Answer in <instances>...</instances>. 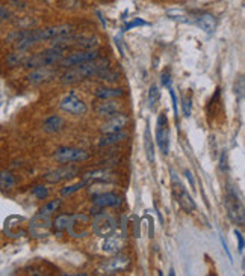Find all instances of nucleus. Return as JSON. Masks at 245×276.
<instances>
[{
    "label": "nucleus",
    "instance_id": "f257e3e1",
    "mask_svg": "<svg viewBox=\"0 0 245 276\" xmlns=\"http://www.w3.org/2000/svg\"><path fill=\"white\" fill-rule=\"evenodd\" d=\"M109 66H111L109 58H102V56L94 61L85 62V64L70 66V68H67V71L61 76V83L62 85H74L85 79L97 77L99 73H102Z\"/></svg>",
    "mask_w": 245,
    "mask_h": 276
},
{
    "label": "nucleus",
    "instance_id": "f03ea898",
    "mask_svg": "<svg viewBox=\"0 0 245 276\" xmlns=\"http://www.w3.org/2000/svg\"><path fill=\"white\" fill-rule=\"evenodd\" d=\"M65 51L59 50V49H54L50 47L44 51H39L35 54H27L23 66L24 68H29V70H35V68H41V66H53V65H58L59 61L64 58Z\"/></svg>",
    "mask_w": 245,
    "mask_h": 276
},
{
    "label": "nucleus",
    "instance_id": "7ed1b4c3",
    "mask_svg": "<svg viewBox=\"0 0 245 276\" xmlns=\"http://www.w3.org/2000/svg\"><path fill=\"white\" fill-rule=\"evenodd\" d=\"M117 220L114 219V216H111L109 213L105 211H99L94 214L92 219V232L95 236H99L102 239L112 236L114 232H117Z\"/></svg>",
    "mask_w": 245,
    "mask_h": 276
},
{
    "label": "nucleus",
    "instance_id": "20e7f679",
    "mask_svg": "<svg viewBox=\"0 0 245 276\" xmlns=\"http://www.w3.org/2000/svg\"><path fill=\"white\" fill-rule=\"evenodd\" d=\"M226 210H227V214H228V219L231 220L233 224L242 227L244 225V207H242V202L238 196V193L228 187L227 189V193H226Z\"/></svg>",
    "mask_w": 245,
    "mask_h": 276
},
{
    "label": "nucleus",
    "instance_id": "39448f33",
    "mask_svg": "<svg viewBox=\"0 0 245 276\" xmlns=\"http://www.w3.org/2000/svg\"><path fill=\"white\" fill-rule=\"evenodd\" d=\"M100 50L99 49H94V50H76L71 51L70 54H64V58L59 61V66L62 68H70V66H76L80 64H85L89 61H94L100 58Z\"/></svg>",
    "mask_w": 245,
    "mask_h": 276
},
{
    "label": "nucleus",
    "instance_id": "423d86ee",
    "mask_svg": "<svg viewBox=\"0 0 245 276\" xmlns=\"http://www.w3.org/2000/svg\"><path fill=\"white\" fill-rule=\"evenodd\" d=\"M91 156L84 148H74V146H62L58 148L53 153V159L58 163L67 164V163H76V162H85Z\"/></svg>",
    "mask_w": 245,
    "mask_h": 276
},
{
    "label": "nucleus",
    "instance_id": "0eeeda50",
    "mask_svg": "<svg viewBox=\"0 0 245 276\" xmlns=\"http://www.w3.org/2000/svg\"><path fill=\"white\" fill-rule=\"evenodd\" d=\"M156 142L163 156L170 154V129H168V118L165 114H160L156 122Z\"/></svg>",
    "mask_w": 245,
    "mask_h": 276
},
{
    "label": "nucleus",
    "instance_id": "6e6552de",
    "mask_svg": "<svg viewBox=\"0 0 245 276\" xmlns=\"http://www.w3.org/2000/svg\"><path fill=\"white\" fill-rule=\"evenodd\" d=\"M171 181H173L175 198H177V202H179V205H180V209H183L186 213H192L197 209V205H195L192 196L189 195V193L186 192V189L183 187V184L179 181V178L175 177L174 169H171Z\"/></svg>",
    "mask_w": 245,
    "mask_h": 276
},
{
    "label": "nucleus",
    "instance_id": "1a4fd4ad",
    "mask_svg": "<svg viewBox=\"0 0 245 276\" xmlns=\"http://www.w3.org/2000/svg\"><path fill=\"white\" fill-rule=\"evenodd\" d=\"M88 225H89V216L82 214V213L73 214L70 216L65 231L68 232V236H71L73 239H82L88 234Z\"/></svg>",
    "mask_w": 245,
    "mask_h": 276
},
{
    "label": "nucleus",
    "instance_id": "9d476101",
    "mask_svg": "<svg viewBox=\"0 0 245 276\" xmlns=\"http://www.w3.org/2000/svg\"><path fill=\"white\" fill-rule=\"evenodd\" d=\"M59 107L64 110V112L71 114V115H76V116L85 115L87 110H88L85 101L82 100V98H79V97L76 95V92H73V91L68 94V95H65L64 98L61 100Z\"/></svg>",
    "mask_w": 245,
    "mask_h": 276
},
{
    "label": "nucleus",
    "instance_id": "9b49d317",
    "mask_svg": "<svg viewBox=\"0 0 245 276\" xmlns=\"http://www.w3.org/2000/svg\"><path fill=\"white\" fill-rule=\"evenodd\" d=\"M122 204V199L118 193L115 192H103L100 195H97L92 201V207H91V214H95L102 211L106 207H120Z\"/></svg>",
    "mask_w": 245,
    "mask_h": 276
},
{
    "label": "nucleus",
    "instance_id": "f8f14e48",
    "mask_svg": "<svg viewBox=\"0 0 245 276\" xmlns=\"http://www.w3.org/2000/svg\"><path fill=\"white\" fill-rule=\"evenodd\" d=\"M79 172V169L73 164H65L62 168H58V169H53L50 172H47L46 175H43V180L46 183H50V184H58L64 180H70V178L76 177Z\"/></svg>",
    "mask_w": 245,
    "mask_h": 276
},
{
    "label": "nucleus",
    "instance_id": "ddd939ff",
    "mask_svg": "<svg viewBox=\"0 0 245 276\" xmlns=\"http://www.w3.org/2000/svg\"><path fill=\"white\" fill-rule=\"evenodd\" d=\"M50 217L47 214H41L38 213L32 220H31V225H29V232H31V236L32 237H46L49 236V232H50Z\"/></svg>",
    "mask_w": 245,
    "mask_h": 276
},
{
    "label": "nucleus",
    "instance_id": "4468645a",
    "mask_svg": "<svg viewBox=\"0 0 245 276\" xmlns=\"http://www.w3.org/2000/svg\"><path fill=\"white\" fill-rule=\"evenodd\" d=\"M129 124V116L122 112L117 114L112 118H107L102 126H100V133H115V131H122Z\"/></svg>",
    "mask_w": 245,
    "mask_h": 276
},
{
    "label": "nucleus",
    "instance_id": "2eb2a0df",
    "mask_svg": "<svg viewBox=\"0 0 245 276\" xmlns=\"http://www.w3.org/2000/svg\"><path fill=\"white\" fill-rule=\"evenodd\" d=\"M130 264V260L124 255H117L115 258H111V260H107L105 261V263L100 266V270L103 273H107V275H111V273H120V272H124L127 270Z\"/></svg>",
    "mask_w": 245,
    "mask_h": 276
},
{
    "label": "nucleus",
    "instance_id": "dca6fc26",
    "mask_svg": "<svg viewBox=\"0 0 245 276\" xmlns=\"http://www.w3.org/2000/svg\"><path fill=\"white\" fill-rule=\"evenodd\" d=\"M54 76H56V73L52 70V66H41V68H35L31 74H27L26 79L31 85L36 86V85L46 83V81L52 80V77H54Z\"/></svg>",
    "mask_w": 245,
    "mask_h": 276
},
{
    "label": "nucleus",
    "instance_id": "f3484780",
    "mask_svg": "<svg viewBox=\"0 0 245 276\" xmlns=\"http://www.w3.org/2000/svg\"><path fill=\"white\" fill-rule=\"evenodd\" d=\"M120 112H121V104L117 103L115 100H102V103L95 106V114L105 119L112 118Z\"/></svg>",
    "mask_w": 245,
    "mask_h": 276
},
{
    "label": "nucleus",
    "instance_id": "a211bd4d",
    "mask_svg": "<svg viewBox=\"0 0 245 276\" xmlns=\"http://www.w3.org/2000/svg\"><path fill=\"white\" fill-rule=\"evenodd\" d=\"M94 95L100 100H115L120 97H124L126 91L122 88H111V86H100L94 91Z\"/></svg>",
    "mask_w": 245,
    "mask_h": 276
},
{
    "label": "nucleus",
    "instance_id": "6ab92c4d",
    "mask_svg": "<svg viewBox=\"0 0 245 276\" xmlns=\"http://www.w3.org/2000/svg\"><path fill=\"white\" fill-rule=\"evenodd\" d=\"M129 137V134L122 130V131H115V133H105L102 134V137L99 139V146H111V145H117L122 141H126Z\"/></svg>",
    "mask_w": 245,
    "mask_h": 276
},
{
    "label": "nucleus",
    "instance_id": "aec40b11",
    "mask_svg": "<svg viewBox=\"0 0 245 276\" xmlns=\"http://www.w3.org/2000/svg\"><path fill=\"white\" fill-rule=\"evenodd\" d=\"M121 247H122V236L120 237L115 232L112 236L105 237V240L102 242V251L106 254H118Z\"/></svg>",
    "mask_w": 245,
    "mask_h": 276
},
{
    "label": "nucleus",
    "instance_id": "412c9836",
    "mask_svg": "<svg viewBox=\"0 0 245 276\" xmlns=\"http://www.w3.org/2000/svg\"><path fill=\"white\" fill-rule=\"evenodd\" d=\"M100 44V38L97 35L94 36H84V35H77L74 44H73V49H77V50H94L97 49Z\"/></svg>",
    "mask_w": 245,
    "mask_h": 276
},
{
    "label": "nucleus",
    "instance_id": "4be33fe9",
    "mask_svg": "<svg viewBox=\"0 0 245 276\" xmlns=\"http://www.w3.org/2000/svg\"><path fill=\"white\" fill-rule=\"evenodd\" d=\"M64 127H65V119L58 115H52V116L46 118L43 122V130L50 134L59 133L61 130H64Z\"/></svg>",
    "mask_w": 245,
    "mask_h": 276
},
{
    "label": "nucleus",
    "instance_id": "5701e85b",
    "mask_svg": "<svg viewBox=\"0 0 245 276\" xmlns=\"http://www.w3.org/2000/svg\"><path fill=\"white\" fill-rule=\"evenodd\" d=\"M194 23L206 33H212L216 27V18L212 16V14H201V16L194 18Z\"/></svg>",
    "mask_w": 245,
    "mask_h": 276
},
{
    "label": "nucleus",
    "instance_id": "b1692460",
    "mask_svg": "<svg viewBox=\"0 0 245 276\" xmlns=\"http://www.w3.org/2000/svg\"><path fill=\"white\" fill-rule=\"evenodd\" d=\"M17 186V178L11 171H0V190L9 192L12 189H16Z\"/></svg>",
    "mask_w": 245,
    "mask_h": 276
},
{
    "label": "nucleus",
    "instance_id": "393cba45",
    "mask_svg": "<svg viewBox=\"0 0 245 276\" xmlns=\"http://www.w3.org/2000/svg\"><path fill=\"white\" fill-rule=\"evenodd\" d=\"M144 148H145V156L147 160L150 163L155 162V145H153V137H152V131H150V126L147 122V127L144 131Z\"/></svg>",
    "mask_w": 245,
    "mask_h": 276
},
{
    "label": "nucleus",
    "instance_id": "a878e982",
    "mask_svg": "<svg viewBox=\"0 0 245 276\" xmlns=\"http://www.w3.org/2000/svg\"><path fill=\"white\" fill-rule=\"evenodd\" d=\"M87 186H89V180L84 177V180H80V181H77V183H74V184H70V186L62 187L61 196H70V195H73L74 192H77V190H80V189H84V187H87Z\"/></svg>",
    "mask_w": 245,
    "mask_h": 276
},
{
    "label": "nucleus",
    "instance_id": "bb28decb",
    "mask_svg": "<svg viewBox=\"0 0 245 276\" xmlns=\"http://www.w3.org/2000/svg\"><path fill=\"white\" fill-rule=\"evenodd\" d=\"M97 79L106 81V83H115V81L120 80V73L117 70H112V68L109 66V68H106V70H103L102 73L97 74Z\"/></svg>",
    "mask_w": 245,
    "mask_h": 276
},
{
    "label": "nucleus",
    "instance_id": "cd10ccee",
    "mask_svg": "<svg viewBox=\"0 0 245 276\" xmlns=\"http://www.w3.org/2000/svg\"><path fill=\"white\" fill-rule=\"evenodd\" d=\"M27 54H24V51H16V53H11L9 56L6 58V64L14 68V66H23L24 64V59H26Z\"/></svg>",
    "mask_w": 245,
    "mask_h": 276
},
{
    "label": "nucleus",
    "instance_id": "c85d7f7f",
    "mask_svg": "<svg viewBox=\"0 0 245 276\" xmlns=\"http://www.w3.org/2000/svg\"><path fill=\"white\" fill-rule=\"evenodd\" d=\"M61 199H53V201H50V202H47V204H44L43 207H41L39 209V213L41 214H47V216H50V214H53L54 211H58L59 210V207H61Z\"/></svg>",
    "mask_w": 245,
    "mask_h": 276
},
{
    "label": "nucleus",
    "instance_id": "c756f323",
    "mask_svg": "<svg viewBox=\"0 0 245 276\" xmlns=\"http://www.w3.org/2000/svg\"><path fill=\"white\" fill-rule=\"evenodd\" d=\"M68 220H70V214H59L56 219L53 220V228L58 234L64 232L67 225H68Z\"/></svg>",
    "mask_w": 245,
    "mask_h": 276
},
{
    "label": "nucleus",
    "instance_id": "7c9ffc66",
    "mask_svg": "<svg viewBox=\"0 0 245 276\" xmlns=\"http://www.w3.org/2000/svg\"><path fill=\"white\" fill-rule=\"evenodd\" d=\"M31 193H32V196H35L36 199L43 201V199H47V196L50 195V190H49V187H46L44 184H36V186L32 187Z\"/></svg>",
    "mask_w": 245,
    "mask_h": 276
},
{
    "label": "nucleus",
    "instance_id": "2f4dec72",
    "mask_svg": "<svg viewBox=\"0 0 245 276\" xmlns=\"http://www.w3.org/2000/svg\"><path fill=\"white\" fill-rule=\"evenodd\" d=\"M159 97H160V91H159V88L156 86V85H153V86H150V91H148V106L150 107H155L156 104H158V101H159Z\"/></svg>",
    "mask_w": 245,
    "mask_h": 276
},
{
    "label": "nucleus",
    "instance_id": "473e14b6",
    "mask_svg": "<svg viewBox=\"0 0 245 276\" xmlns=\"http://www.w3.org/2000/svg\"><path fill=\"white\" fill-rule=\"evenodd\" d=\"M182 110L185 116H191V112H192V101H191V97H185L182 101Z\"/></svg>",
    "mask_w": 245,
    "mask_h": 276
},
{
    "label": "nucleus",
    "instance_id": "72a5a7b5",
    "mask_svg": "<svg viewBox=\"0 0 245 276\" xmlns=\"http://www.w3.org/2000/svg\"><path fill=\"white\" fill-rule=\"evenodd\" d=\"M11 17H12L11 11H9L6 6L0 5V24H2V23H6L8 20H11Z\"/></svg>",
    "mask_w": 245,
    "mask_h": 276
},
{
    "label": "nucleus",
    "instance_id": "f704fd0d",
    "mask_svg": "<svg viewBox=\"0 0 245 276\" xmlns=\"http://www.w3.org/2000/svg\"><path fill=\"white\" fill-rule=\"evenodd\" d=\"M140 26H147V21H144V20H141V18H135V20H132L130 23H127L122 31H132L133 27H140Z\"/></svg>",
    "mask_w": 245,
    "mask_h": 276
},
{
    "label": "nucleus",
    "instance_id": "c9c22d12",
    "mask_svg": "<svg viewBox=\"0 0 245 276\" xmlns=\"http://www.w3.org/2000/svg\"><path fill=\"white\" fill-rule=\"evenodd\" d=\"M168 91H170V95H171V100H173V110H174V116L177 119L179 116V107H177V97H175V92L171 86H168Z\"/></svg>",
    "mask_w": 245,
    "mask_h": 276
},
{
    "label": "nucleus",
    "instance_id": "e433bc0d",
    "mask_svg": "<svg viewBox=\"0 0 245 276\" xmlns=\"http://www.w3.org/2000/svg\"><path fill=\"white\" fill-rule=\"evenodd\" d=\"M162 85L165 86V88L171 86V74H170V71H167V73L162 74Z\"/></svg>",
    "mask_w": 245,
    "mask_h": 276
},
{
    "label": "nucleus",
    "instance_id": "4c0bfd02",
    "mask_svg": "<svg viewBox=\"0 0 245 276\" xmlns=\"http://www.w3.org/2000/svg\"><path fill=\"white\" fill-rule=\"evenodd\" d=\"M235 236H236V239H238V244H239V252L242 254V252H244V237H242V234H241L238 229H235Z\"/></svg>",
    "mask_w": 245,
    "mask_h": 276
},
{
    "label": "nucleus",
    "instance_id": "58836bf2",
    "mask_svg": "<svg viewBox=\"0 0 245 276\" xmlns=\"http://www.w3.org/2000/svg\"><path fill=\"white\" fill-rule=\"evenodd\" d=\"M185 175H186V178H188V181L191 183V187L195 189V181H194V177H192V174H191L189 171H186V172H185Z\"/></svg>",
    "mask_w": 245,
    "mask_h": 276
},
{
    "label": "nucleus",
    "instance_id": "ea45409f",
    "mask_svg": "<svg viewBox=\"0 0 245 276\" xmlns=\"http://www.w3.org/2000/svg\"><path fill=\"white\" fill-rule=\"evenodd\" d=\"M221 243H223V247H224V251H226V254H227V257H228V260L231 261V254H230V251H228V247H227V244H226V242H224V239H221Z\"/></svg>",
    "mask_w": 245,
    "mask_h": 276
}]
</instances>
